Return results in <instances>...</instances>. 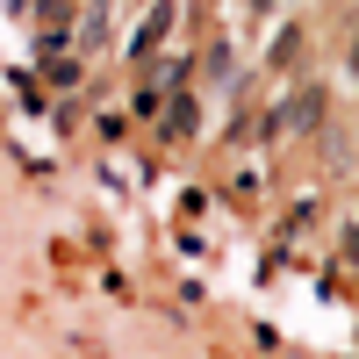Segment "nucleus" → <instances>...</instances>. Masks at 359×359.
Returning a JSON list of instances; mask_svg holds the SVG:
<instances>
[{
    "mask_svg": "<svg viewBox=\"0 0 359 359\" xmlns=\"http://www.w3.org/2000/svg\"><path fill=\"white\" fill-rule=\"evenodd\" d=\"M287 123H294V130H309V123H323V86H302V94L287 101Z\"/></svg>",
    "mask_w": 359,
    "mask_h": 359,
    "instance_id": "nucleus-1",
    "label": "nucleus"
},
{
    "mask_svg": "<svg viewBox=\"0 0 359 359\" xmlns=\"http://www.w3.org/2000/svg\"><path fill=\"white\" fill-rule=\"evenodd\" d=\"M43 72H50V86H72V79H79V57H50Z\"/></svg>",
    "mask_w": 359,
    "mask_h": 359,
    "instance_id": "nucleus-2",
    "label": "nucleus"
}]
</instances>
